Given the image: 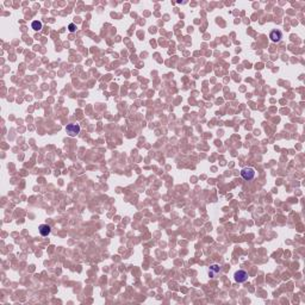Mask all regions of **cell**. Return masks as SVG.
Instances as JSON below:
<instances>
[{"label": "cell", "instance_id": "1", "mask_svg": "<svg viewBox=\"0 0 305 305\" xmlns=\"http://www.w3.org/2000/svg\"><path fill=\"white\" fill-rule=\"evenodd\" d=\"M255 174H256V172H255L254 168H250V167H248V168H243L242 170H241V175H242V178L244 179V180H253L255 178Z\"/></svg>", "mask_w": 305, "mask_h": 305}, {"label": "cell", "instance_id": "2", "mask_svg": "<svg viewBox=\"0 0 305 305\" xmlns=\"http://www.w3.org/2000/svg\"><path fill=\"white\" fill-rule=\"evenodd\" d=\"M248 273L246 271H237L235 274H234V278H235V280L237 281V283H244V281H247L248 280Z\"/></svg>", "mask_w": 305, "mask_h": 305}, {"label": "cell", "instance_id": "3", "mask_svg": "<svg viewBox=\"0 0 305 305\" xmlns=\"http://www.w3.org/2000/svg\"><path fill=\"white\" fill-rule=\"evenodd\" d=\"M66 131H67L69 136H76L80 132V125L79 124H68L66 126Z\"/></svg>", "mask_w": 305, "mask_h": 305}, {"label": "cell", "instance_id": "4", "mask_svg": "<svg viewBox=\"0 0 305 305\" xmlns=\"http://www.w3.org/2000/svg\"><path fill=\"white\" fill-rule=\"evenodd\" d=\"M269 38H271L272 42H279V41L283 38V34H281V31H279V30H273V31H271V34H269Z\"/></svg>", "mask_w": 305, "mask_h": 305}, {"label": "cell", "instance_id": "5", "mask_svg": "<svg viewBox=\"0 0 305 305\" xmlns=\"http://www.w3.org/2000/svg\"><path fill=\"white\" fill-rule=\"evenodd\" d=\"M38 230H40V234L42 236H48L51 231V228L48 224H42V225H40Z\"/></svg>", "mask_w": 305, "mask_h": 305}, {"label": "cell", "instance_id": "6", "mask_svg": "<svg viewBox=\"0 0 305 305\" xmlns=\"http://www.w3.org/2000/svg\"><path fill=\"white\" fill-rule=\"evenodd\" d=\"M220 271V268H219V266L218 265H212L211 267H210V271H209V273H210V275L212 277L214 274H216V273H218V272Z\"/></svg>", "mask_w": 305, "mask_h": 305}, {"label": "cell", "instance_id": "7", "mask_svg": "<svg viewBox=\"0 0 305 305\" xmlns=\"http://www.w3.org/2000/svg\"><path fill=\"white\" fill-rule=\"evenodd\" d=\"M31 26H32V29H34L35 31H40L41 29H42V23L40 20H34L32 24H31Z\"/></svg>", "mask_w": 305, "mask_h": 305}, {"label": "cell", "instance_id": "8", "mask_svg": "<svg viewBox=\"0 0 305 305\" xmlns=\"http://www.w3.org/2000/svg\"><path fill=\"white\" fill-rule=\"evenodd\" d=\"M68 29H69V31H70V32H74V31L76 30V26H75V24H73V23H72V24H69Z\"/></svg>", "mask_w": 305, "mask_h": 305}]
</instances>
